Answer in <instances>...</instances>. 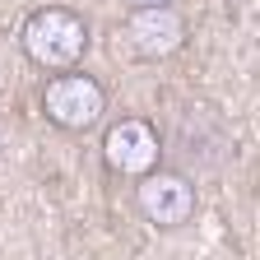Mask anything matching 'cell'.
<instances>
[{
	"label": "cell",
	"instance_id": "obj_4",
	"mask_svg": "<svg viewBox=\"0 0 260 260\" xmlns=\"http://www.w3.org/2000/svg\"><path fill=\"white\" fill-rule=\"evenodd\" d=\"M158 158H162V140L144 116H121L103 135V162L112 172H125V177L140 181L144 172L158 168Z\"/></svg>",
	"mask_w": 260,
	"mask_h": 260
},
{
	"label": "cell",
	"instance_id": "obj_1",
	"mask_svg": "<svg viewBox=\"0 0 260 260\" xmlns=\"http://www.w3.org/2000/svg\"><path fill=\"white\" fill-rule=\"evenodd\" d=\"M19 47L32 65H42L51 75L75 70L88 51V23L65 10V5H47V10H32L19 28Z\"/></svg>",
	"mask_w": 260,
	"mask_h": 260
},
{
	"label": "cell",
	"instance_id": "obj_2",
	"mask_svg": "<svg viewBox=\"0 0 260 260\" xmlns=\"http://www.w3.org/2000/svg\"><path fill=\"white\" fill-rule=\"evenodd\" d=\"M42 112L60 130H93L107 116V88L84 70H65L42 84Z\"/></svg>",
	"mask_w": 260,
	"mask_h": 260
},
{
	"label": "cell",
	"instance_id": "obj_6",
	"mask_svg": "<svg viewBox=\"0 0 260 260\" xmlns=\"http://www.w3.org/2000/svg\"><path fill=\"white\" fill-rule=\"evenodd\" d=\"M130 10H158V5H177V0H125Z\"/></svg>",
	"mask_w": 260,
	"mask_h": 260
},
{
	"label": "cell",
	"instance_id": "obj_5",
	"mask_svg": "<svg viewBox=\"0 0 260 260\" xmlns=\"http://www.w3.org/2000/svg\"><path fill=\"white\" fill-rule=\"evenodd\" d=\"M125 38L144 60H168L186 47V19L177 5H158V10H130L125 19Z\"/></svg>",
	"mask_w": 260,
	"mask_h": 260
},
{
	"label": "cell",
	"instance_id": "obj_3",
	"mask_svg": "<svg viewBox=\"0 0 260 260\" xmlns=\"http://www.w3.org/2000/svg\"><path fill=\"white\" fill-rule=\"evenodd\" d=\"M135 209L153 228H186L195 218V209H200V195H195L190 177L153 168V172H144L135 181Z\"/></svg>",
	"mask_w": 260,
	"mask_h": 260
}]
</instances>
